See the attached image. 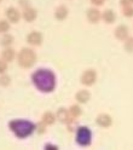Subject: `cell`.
I'll list each match as a JSON object with an SVG mask.
<instances>
[{
    "mask_svg": "<svg viewBox=\"0 0 133 150\" xmlns=\"http://www.w3.org/2000/svg\"><path fill=\"white\" fill-rule=\"evenodd\" d=\"M28 41H29L30 44H40L41 35L39 33H32L29 36H28Z\"/></svg>",
    "mask_w": 133,
    "mask_h": 150,
    "instance_id": "cell-2",
    "label": "cell"
},
{
    "mask_svg": "<svg viewBox=\"0 0 133 150\" xmlns=\"http://www.w3.org/2000/svg\"><path fill=\"white\" fill-rule=\"evenodd\" d=\"M3 56H4V58H5V59L11 61L12 57H13V51H12V50H6V51H4Z\"/></svg>",
    "mask_w": 133,
    "mask_h": 150,
    "instance_id": "cell-4",
    "label": "cell"
},
{
    "mask_svg": "<svg viewBox=\"0 0 133 150\" xmlns=\"http://www.w3.org/2000/svg\"><path fill=\"white\" fill-rule=\"evenodd\" d=\"M35 61V54L30 50H23L20 54V64L23 67H30Z\"/></svg>",
    "mask_w": 133,
    "mask_h": 150,
    "instance_id": "cell-1",
    "label": "cell"
},
{
    "mask_svg": "<svg viewBox=\"0 0 133 150\" xmlns=\"http://www.w3.org/2000/svg\"><path fill=\"white\" fill-rule=\"evenodd\" d=\"M5 68H6V63L3 62V61H0V73L5 71Z\"/></svg>",
    "mask_w": 133,
    "mask_h": 150,
    "instance_id": "cell-6",
    "label": "cell"
},
{
    "mask_svg": "<svg viewBox=\"0 0 133 150\" xmlns=\"http://www.w3.org/2000/svg\"><path fill=\"white\" fill-rule=\"evenodd\" d=\"M7 17L10 18V21L16 22V21H18V18H20V15H18V12L15 8H10V10H7Z\"/></svg>",
    "mask_w": 133,
    "mask_h": 150,
    "instance_id": "cell-3",
    "label": "cell"
},
{
    "mask_svg": "<svg viewBox=\"0 0 133 150\" xmlns=\"http://www.w3.org/2000/svg\"><path fill=\"white\" fill-rule=\"evenodd\" d=\"M7 28H8V24L6 22H0V30H1V32L7 30Z\"/></svg>",
    "mask_w": 133,
    "mask_h": 150,
    "instance_id": "cell-5",
    "label": "cell"
}]
</instances>
